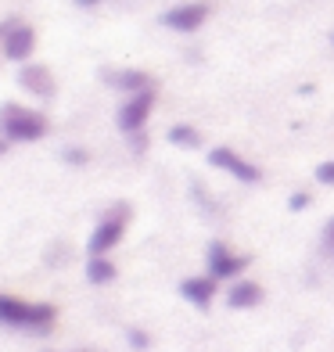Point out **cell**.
<instances>
[{
  "label": "cell",
  "instance_id": "6da1fadb",
  "mask_svg": "<svg viewBox=\"0 0 334 352\" xmlns=\"http://www.w3.org/2000/svg\"><path fill=\"white\" fill-rule=\"evenodd\" d=\"M58 324V306L51 302H29L22 295L0 292V327L29 331V334H51Z\"/></svg>",
  "mask_w": 334,
  "mask_h": 352
},
{
  "label": "cell",
  "instance_id": "7a4b0ae2",
  "mask_svg": "<svg viewBox=\"0 0 334 352\" xmlns=\"http://www.w3.org/2000/svg\"><path fill=\"white\" fill-rule=\"evenodd\" d=\"M51 133V122H47L43 111L25 108L19 101L0 104V137H8L11 144H36Z\"/></svg>",
  "mask_w": 334,
  "mask_h": 352
},
{
  "label": "cell",
  "instance_id": "3957f363",
  "mask_svg": "<svg viewBox=\"0 0 334 352\" xmlns=\"http://www.w3.org/2000/svg\"><path fill=\"white\" fill-rule=\"evenodd\" d=\"M130 216H133V209L126 201L108 205L104 216L98 219V227H93L90 237H87V255H111L115 252L122 245L126 230H130Z\"/></svg>",
  "mask_w": 334,
  "mask_h": 352
},
{
  "label": "cell",
  "instance_id": "277c9868",
  "mask_svg": "<svg viewBox=\"0 0 334 352\" xmlns=\"http://www.w3.org/2000/svg\"><path fill=\"white\" fill-rule=\"evenodd\" d=\"M212 19V4L209 0H183V4H172L169 11H162V22L169 33H183V36H190V33H198V29Z\"/></svg>",
  "mask_w": 334,
  "mask_h": 352
},
{
  "label": "cell",
  "instance_id": "5b68a950",
  "mask_svg": "<svg viewBox=\"0 0 334 352\" xmlns=\"http://www.w3.org/2000/svg\"><path fill=\"white\" fill-rule=\"evenodd\" d=\"M209 166L219 169V173H227V176H234L237 184H248V187L263 184V169L252 162V158H245L241 151L227 148V144H216V148L209 151Z\"/></svg>",
  "mask_w": 334,
  "mask_h": 352
},
{
  "label": "cell",
  "instance_id": "8992f818",
  "mask_svg": "<svg viewBox=\"0 0 334 352\" xmlns=\"http://www.w3.org/2000/svg\"><path fill=\"white\" fill-rule=\"evenodd\" d=\"M155 111V90H140V94H130V98H122L119 111H115V126L126 133V137H140L144 133V126Z\"/></svg>",
  "mask_w": 334,
  "mask_h": 352
},
{
  "label": "cell",
  "instance_id": "52a82bcc",
  "mask_svg": "<svg viewBox=\"0 0 334 352\" xmlns=\"http://www.w3.org/2000/svg\"><path fill=\"white\" fill-rule=\"evenodd\" d=\"M248 263H252L248 255L234 252L227 241H212L209 252H205V270H209V277H216V280H241Z\"/></svg>",
  "mask_w": 334,
  "mask_h": 352
},
{
  "label": "cell",
  "instance_id": "ba28073f",
  "mask_svg": "<svg viewBox=\"0 0 334 352\" xmlns=\"http://www.w3.org/2000/svg\"><path fill=\"white\" fill-rule=\"evenodd\" d=\"M0 51H4V58L14 61V65H29V58L36 54V29L22 19H11L4 40H0Z\"/></svg>",
  "mask_w": 334,
  "mask_h": 352
},
{
  "label": "cell",
  "instance_id": "9c48e42d",
  "mask_svg": "<svg viewBox=\"0 0 334 352\" xmlns=\"http://www.w3.org/2000/svg\"><path fill=\"white\" fill-rule=\"evenodd\" d=\"M19 87L25 94H33L40 101H54L58 98V79L47 65H36V61H29V65L19 69Z\"/></svg>",
  "mask_w": 334,
  "mask_h": 352
},
{
  "label": "cell",
  "instance_id": "30bf717a",
  "mask_svg": "<svg viewBox=\"0 0 334 352\" xmlns=\"http://www.w3.org/2000/svg\"><path fill=\"white\" fill-rule=\"evenodd\" d=\"M216 292H219V280L209 277V274H198V277H183L180 280V298L190 302L194 309H209L216 302Z\"/></svg>",
  "mask_w": 334,
  "mask_h": 352
},
{
  "label": "cell",
  "instance_id": "8fae6325",
  "mask_svg": "<svg viewBox=\"0 0 334 352\" xmlns=\"http://www.w3.org/2000/svg\"><path fill=\"white\" fill-rule=\"evenodd\" d=\"M104 83L119 94H140V90H155V79L144 72V69H108L104 72Z\"/></svg>",
  "mask_w": 334,
  "mask_h": 352
},
{
  "label": "cell",
  "instance_id": "7c38bea8",
  "mask_svg": "<svg viewBox=\"0 0 334 352\" xmlns=\"http://www.w3.org/2000/svg\"><path fill=\"white\" fill-rule=\"evenodd\" d=\"M266 302V287L259 280H230V292H227V306L230 309H259Z\"/></svg>",
  "mask_w": 334,
  "mask_h": 352
},
{
  "label": "cell",
  "instance_id": "4fadbf2b",
  "mask_svg": "<svg viewBox=\"0 0 334 352\" xmlns=\"http://www.w3.org/2000/svg\"><path fill=\"white\" fill-rule=\"evenodd\" d=\"M119 277V266L108 259V255H87V280L90 284H111Z\"/></svg>",
  "mask_w": 334,
  "mask_h": 352
},
{
  "label": "cell",
  "instance_id": "5bb4252c",
  "mask_svg": "<svg viewBox=\"0 0 334 352\" xmlns=\"http://www.w3.org/2000/svg\"><path fill=\"white\" fill-rule=\"evenodd\" d=\"M166 140L172 144V148H201V130L198 126H190V122H177V126H169V133Z\"/></svg>",
  "mask_w": 334,
  "mask_h": 352
},
{
  "label": "cell",
  "instance_id": "9a60e30c",
  "mask_svg": "<svg viewBox=\"0 0 334 352\" xmlns=\"http://www.w3.org/2000/svg\"><path fill=\"white\" fill-rule=\"evenodd\" d=\"M126 345H130L133 352H148L155 345V338H151L144 327H126Z\"/></svg>",
  "mask_w": 334,
  "mask_h": 352
},
{
  "label": "cell",
  "instance_id": "2e32d148",
  "mask_svg": "<svg viewBox=\"0 0 334 352\" xmlns=\"http://www.w3.org/2000/svg\"><path fill=\"white\" fill-rule=\"evenodd\" d=\"M61 162H69V166H76V169H83V166H90V151H87V148H79V144H72V148L61 151Z\"/></svg>",
  "mask_w": 334,
  "mask_h": 352
},
{
  "label": "cell",
  "instance_id": "e0dca14e",
  "mask_svg": "<svg viewBox=\"0 0 334 352\" xmlns=\"http://www.w3.org/2000/svg\"><path fill=\"white\" fill-rule=\"evenodd\" d=\"M190 195H194V201H198V205H201V209L209 212V216H223V209H219V205H216V201H212L209 195H205V187H201L198 180L190 184Z\"/></svg>",
  "mask_w": 334,
  "mask_h": 352
},
{
  "label": "cell",
  "instance_id": "ac0fdd59",
  "mask_svg": "<svg viewBox=\"0 0 334 352\" xmlns=\"http://www.w3.org/2000/svg\"><path fill=\"white\" fill-rule=\"evenodd\" d=\"M313 176H316V184H324V187H334V158H327V162H320L313 169Z\"/></svg>",
  "mask_w": 334,
  "mask_h": 352
},
{
  "label": "cell",
  "instance_id": "d6986e66",
  "mask_svg": "<svg viewBox=\"0 0 334 352\" xmlns=\"http://www.w3.org/2000/svg\"><path fill=\"white\" fill-rule=\"evenodd\" d=\"M309 205H313L309 190H291V198H288V209L291 212H302V209H309Z\"/></svg>",
  "mask_w": 334,
  "mask_h": 352
},
{
  "label": "cell",
  "instance_id": "ffe728a7",
  "mask_svg": "<svg viewBox=\"0 0 334 352\" xmlns=\"http://www.w3.org/2000/svg\"><path fill=\"white\" fill-rule=\"evenodd\" d=\"M320 241H324V255L334 263V216L327 219V227H324V234H320Z\"/></svg>",
  "mask_w": 334,
  "mask_h": 352
},
{
  "label": "cell",
  "instance_id": "44dd1931",
  "mask_svg": "<svg viewBox=\"0 0 334 352\" xmlns=\"http://www.w3.org/2000/svg\"><path fill=\"white\" fill-rule=\"evenodd\" d=\"M72 4H76V8H83V11H93V8H101L104 0H72Z\"/></svg>",
  "mask_w": 334,
  "mask_h": 352
},
{
  "label": "cell",
  "instance_id": "7402d4cb",
  "mask_svg": "<svg viewBox=\"0 0 334 352\" xmlns=\"http://www.w3.org/2000/svg\"><path fill=\"white\" fill-rule=\"evenodd\" d=\"M8 151H11V140H8V137H0V158H4Z\"/></svg>",
  "mask_w": 334,
  "mask_h": 352
},
{
  "label": "cell",
  "instance_id": "603a6c76",
  "mask_svg": "<svg viewBox=\"0 0 334 352\" xmlns=\"http://www.w3.org/2000/svg\"><path fill=\"white\" fill-rule=\"evenodd\" d=\"M11 22V19H8ZM8 22H0V40H4V33H8Z\"/></svg>",
  "mask_w": 334,
  "mask_h": 352
},
{
  "label": "cell",
  "instance_id": "cb8c5ba5",
  "mask_svg": "<svg viewBox=\"0 0 334 352\" xmlns=\"http://www.w3.org/2000/svg\"><path fill=\"white\" fill-rule=\"evenodd\" d=\"M72 352H101V349H90V345H83V349H72Z\"/></svg>",
  "mask_w": 334,
  "mask_h": 352
},
{
  "label": "cell",
  "instance_id": "d4e9b609",
  "mask_svg": "<svg viewBox=\"0 0 334 352\" xmlns=\"http://www.w3.org/2000/svg\"><path fill=\"white\" fill-rule=\"evenodd\" d=\"M331 47H334V33H331Z\"/></svg>",
  "mask_w": 334,
  "mask_h": 352
}]
</instances>
